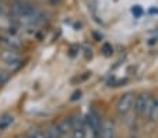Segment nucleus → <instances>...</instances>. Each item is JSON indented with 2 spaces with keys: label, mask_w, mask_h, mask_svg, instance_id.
Wrapping results in <instances>:
<instances>
[{
  "label": "nucleus",
  "mask_w": 158,
  "mask_h": 138,
  "mask_svg": "<svg viewBox=\"0 0 158 138\" xmlns=\"http://www.w3.org/2000/svg\"><path fill=\"white\" fill-rule=\"evenodd\" d=\"M152 99L154 98L147 92H143L136 96L133 109L140 119H148L150 110H151V106H152Z\"/></svg>",
  "instance_id": "f257e3e1"
},
{
  "label": "nucleus",
  "mask_w": 158,
  "mask_h": 138,
  "mask_svg": "<svg viewBox=\"0 0 158 138\" xmlns=\"http://www.w3.org/2000/svg\"><path fill=\"white\" fill-rule=\"evenodd\" d=\"M0 60L3 61L10 70H17L21 67L23 64V59H21L18 50H14V49H6L0 52Z\"/></svg>",
  "instance_id": "f03ea898"
},
{
  "label": "nucleus",
  "mask_w": 158,
  "mask_h": 138,
  "mask_svg": "<svg viewBox=\"0 0 158 138\" xmlns=\"http://www.w3.org/2000/svg\"><path fill=\"white\" fill-rule=\"evenodd\" d=\"M134 99H136L134 92L123 93L119 99H118V102H116V112L120 114V116H127V114L133 110Z\"/></svg>",
  "instance_id": "7ed1b4c3"
},
{
  "label": "nucleus",
  "mask_w": 158,
  "mask_h": 138,
  "mask_svg": "<svg viewBox=\"0 0 158 138\" xmlns=\"http://www.w3.org/2000/svg\"><path fill=\"white\" fill-rule=\"evenodd\" d=\"M72 124V137L73 138H84V119L78 114L70 117Z\"/></svg>",
  "instance_id": "20e7f679"
},
{
  "label": "nucleus",
  "mask_w": 158,
  "mask_h": 138,
  "mask_svg": "<svg viewBox=\"0 0 158 138\" xmlns=\"http://www.w3.org/2000/svg\"><path fill=\"white\" fill-rule=\"evenodd\" d=\"M98 138H116V131H115V126L110 120L101 121V127H99V134Z\"/></svg>",
  "instance_id": "39448f33"
},
{
  "label": "nucleus",
  "mask_w": 158,
  "mask_h": 138,
  "mask_svg": "<svg viewBox=\"0 0 158 138\" xmlns=\"http://www.w3.org/2000/svg\"><path fill=\"white\" fill-rule=\"evenodd\" d=\"M0 43L6 49H14V50H18L21 46V42L18 41V38L15 35H13V34H7V35L2 36L0 38Z\"/></svg>",
  "instance_id": "423d86ee"
},
{
  "label": "nucleus",
  "mask_w": 158,
  "mask_h": 138,
  "mask_svg": "<svg viewBox=\"0 0 158 138\" xmlns=\"http://www.w3.org/2000/svg\"><path fill=\"white\" fill-rule=\"evenodd\" d=\"M45 138H60V131L57 123H51L45 130Z\"/></svg>",
  "instance_id": "0eeeda50"
},
{
  "label": "nucleus",
  "mask_w": 158,
  "mask_h": 138,
  "mask_svg": "<svg viewBox=\"0 0 158 138\" xmlns=\"http://www.w3.org/2000/svg\"><path fill=\"white\" fill-rule=\"evenodd\" d=\"M148 119L151 121H158V96L152 99V106H151V110H150Z\"/></svg>",
  "instance_id": "6e6552de"
},
{
  "label": "nucleus",
  "mask_w": 158,
  "mask_h": 138,
  "mask_svg": "<svg viewBox=\"0 0 158 138\" xmlns=\"http://www.w3.org/2000/svg\"><path fill=\"white\" fill-rule=\"evenodd\" d=\"M27 138H45V132L39 127H31L27 134Z\"/></svg>",
  "instance_id": "1a4fd4ad"
},
{
  "label": "nucleus",
  "mask_w": 158,
  "mask_h": 138,
  "mask_svg": "<svg viewBox=\"0 0 158 138\" xmlns=\"http://www.w3.org/2000/svg\"><path fill=\"white\" fill-rule=\"evenodd\" d=\"M11 123H13V116H10V114L2 116L0 117V130H6Z\"/></svg>",
  "instance_id": "9d476101"
},
{
  "label": "nucleus",
  "mask_w": 158,
  "mask_h": 138,
  "mask_svg": "<svg viewBox=\"0 0 158 138\" xmlns=\"http://www.w3.org/2000/svg\"><path fill=\"white\" fill-rule=\"evenodd\" d=\"M10 80V73L6 70H0V87L4 85Z\"/></svg>",
  "instance_id": "9b49d317"
},
{
  "label": "nucleus",
  "mask_w": 158,
  "mask_h": 138,
  "mask_svg": "<svg viewBox=\"0 0 158 138\" xmlns=\"http://www.w3.org/2000/svg\"><path fill=\"white\" fill-rule=\"evenodd\" d=\"M104 50H105V54H106V56H109L110 52H112V49L109 48V45H105L104 46Z\"/></svg>",
  "instance_id": "f8f14e48"
},
{
  "label": "nucleus",
  "mask_w": 158,
  "mask_h": 138,
  "mask_svg": "<svg viewBox=\"0 0 158 138\" xmlns=\"http://www.w3.org/2000/svg\"><path fill=\"white\" fill-rule=\"evenodd\" d=\"M14 138H27V135H17V137H14Z\"/></svg>",
  "instance_id": "ddd939ff"
}]
</instances>
